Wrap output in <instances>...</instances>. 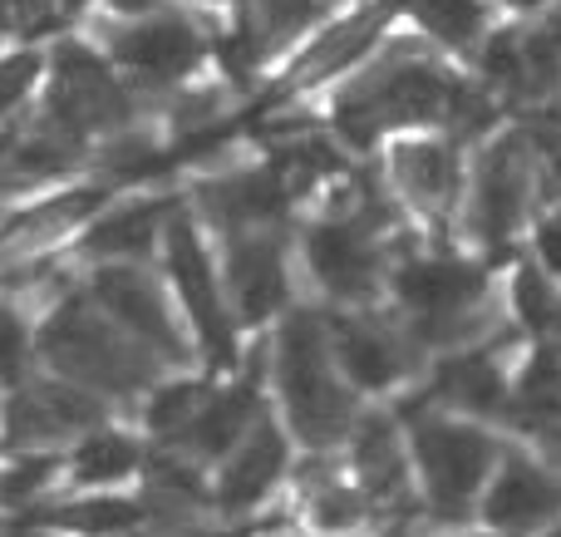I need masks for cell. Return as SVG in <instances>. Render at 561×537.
I'll use <instances>...</instances> for the list:
<instances>
[{
	"label": "cell",
	"instance_id": "31",
	"mask_svg": "<svg viewBox=\"0 0 561 537\" xmlns=\"http://www.w3.org/2000/svg\"><path fill=\"white\" fill-rule=\"evenodd\" d=\"M35 331L15 306L0 301V390H15L20 380H30V365H35Z\"/></svg>",
	"mask_w": 561,
	"mask_h": 537
},
{
	"label": "cell",
	"instance_id": "9",
	"mask_svg": "<svg viewBox=\"0 0 561 537\" xmlns=\"http://www.w3.org/2000/svg\"><path fill=\"white\" fill-rule=\"evenodd\" d=\"M414 454H419V469H424V483L438 509L463 513L473 503V493L483 489L488 469H493L497 444L483 430H473V424L424 420L414 434Z\"/></svg>",
	"mask_w": 561,
	"mask_h": 537
},
{
	"label": "cell",
	"instance_id": "25",
	"mask_svg": "<svg viewBox=\"0 0 561 537\" xmlns=\"http://www.w3.org/2000/svg\"><path fill=\"white\" fill-rule=\"evenodd\" d=\"M434 395H444L448 404H463V410H503V370H497L488 355H458L438 370Z\"/></svg>",
	"mask_w": 561,
	"mask_h": 537
},
{
	"label": "cell",
	"instance_id": "17",
	"mask_svg": "<svg viewBox=\"0 0 561 537\" xmlns=\"http://www.w3.org/2000/svg\"><path fill=\"white\" fill-rule=\"evenodd\" d=\"M203 207L227 232H256V227L276 222V213L286 207V178L276 168L217 178V183L203 187Z\"/></svg>",
	"mask_w": 561,
	"mask_h": 537
},
{
	"label": "cell",
	"instance_id": "32",
	"mask_svg": "<svg viewBox=\"0 0 561 537\" xmlns=\"http://www.w3.org/2000/svg\"><path fill=\"white\" fill-rule=\"evenodd\" d=\"M523 410L533 414H557L561 410V351L557 345H542L533 361L523 365Z\"/></svg>",
	"mask_w": 561,
	"mask_h": 537
},
{
	"label": "cell",
	"instance_id": "14",
	"mask_svg": "<svg viewBox=\"0 0 561 537\" xmlns=\"http://www.w3.org/2000/svg\"><path fill=\"white\" fill-rule=\"evenodd\" d=\"M557 513H561V479H552L547 469H537L527 459L503 464V473L493 479V489L483 499V518L503 533H527L537 523L557 518Z\"/></svg>",
	"mask_w": 561,
	"mask_h": 537
},
{
	"label": "cell",
	"instance_id": "6",
	"mask_svg": "<svg viewBox=\"0 0 561 537\" xmlns=\"http://www.w3.org/2000/svg\"><path fill=\"white\" fill-rule=\"evenodd\" d=\"M104 55L108 65H118L144 84H173L203 65L207 45L193 20L173 15V10H144V15H124L108 30Z\"/></svg>",
	"mask_w": 561,
	"mask_h": 537
},
{
	"label": "cell",
	"instance_id": "18",
	"mask_svg": "<svg viewBox=\"0 0 561 537\" xmlns=\"http://www.w3.org/2000/svg\"><path fill=\"white\" fill-rule=\"evenodd\" d=\"M330 351L340 370L365 390H385L409 370L404 345L375 321H330Z\"/></svg>",
	"mask_w": 561,
	"mask_h": 537
},
{
	"label": "cell",
	"instance_id": "13",
	"mask_svg": "<svg viewBox=\"0 0 561 537\" xmlns=\"http://www.w3.org/2000/svg\"><path fill=\"white\" fill-rule=\"evenodd\" d=\"M227 296H232L242 321H266L286 301V266H280L272 237L232 232V247H227Z\"/></svg>",
	"mask_w": 561,
	"mask_h": 537
},
{
	"label": "cell",
	"instance_id": "4",
	"mask_svg": "<svg viewBox=\"0 0 561 537\" xmlns=\"http://www.w3.org/2000/svg\"><path fill=\"white\" fill-rule=\"evenodd\" d=\"M104 395L84 390L75 380H20L0 404V444L5 449H55L65 439L99 430Z\"/></svg>",
	"mask_w": 561,
	"mask_h": 537
},
{
	"label": "cell",
	"instance_id": "8",
	"mask_svg": "<svg viewBox=\"0 0 561 537\" xmlns=\"http://www.w3.org/2000/svg\"><path fill=\"white\" fill-rule=\"evenodd\" d=\"M163 247H168V276L178 286V301L187 306L193 316V331L203 341V351L213 355L217 365L232 361V316H227V296L213 276V262H207V247L197 237L193 217L187 213H168V227H163Z\"/></svg>",
	"mask_w": 561,
	"mask_h": 537
},
{
	"label": "cell",
	"instance_id": "7",
	"mask_svg": "<svg viewBox=\"0 0 561 537\" xmlns=\"http://www.w3.org/2000/svg\"><path fill=\"white\" fill-rule=\"evenodd\" d=\"M89 301L118 321L134 341H144L158 361H183L187 345H183V331L173 325V311H168V296L153 276L144 272L138 262H99L89 272Z\"/></svg>",
	"mask_w": 561,
	"mask_h": 537
},
{
	"label": "cell",
	"instance_id": "22",
	"mask_svg": "<svg viewBox=\"0 0 561 537\" xmlns=\"http://www.w3.org/2000/svg\"><path fill=\"white\" fill-rule=\"evenodd\" d=\"M355 469L365 479V489L375 499H394L404 489V449H399V434L385 414H369L355 430Z\"/></svg>",
	"mask_w": 561,
	"mask_h": 537
},
{
	"label": "cell",
	"instance_id": "19",
	"mask_svg": "<svg viewBox=\"0 0 561 537\" xmlns=\"http://www.w3.org/2000/svg\"><path fill=\"white\" fill-rule=\"evenodd\" d=\"M252 414H256V375L222 395H207L203 410L193 414V424L178 434V444H183L187 454H203V459H222V454H232L237 439L252 430Z\"/></svg>",
	"mask_w": 561,
	"mask_h": 537
},
{
	"label": "cell",
	"instance_id": "27",
	"mask_svg": "<svg viewBox=\"0 0 561 537\" xmlns=\"http://www.w3.org/2000/svg\"><path fill=\"white\" fill-rule=\"evenodd\" d=\"M414 10H419V20H424L428 35H438L454 49L473 45V39L483 35V20H488L483 0H419Z\"/></svg>",
	"mask_w": 561,
	"mask_h": 537
},
{
	"label": "cell",
	"instance_id": "29",
	"mask_svg": "<svg viewBox=\"0 0 561 537\" xmlns=\"http://www.w3.org/2000/svg\"><path fill=\"white\" fill-rule=\"evenodd\" d=\"M203 400H207V385L173 380V385H163V390H153L144 420H148V430H153V434H163V439H178V434L193 424V414L203 410Z\"/></svg>",
	"mask_w": 561,
	"mask_h": 537
},
{
	"label": "cell",
	"instance_id": "10",
	"mask_svg": "<svg viewBox=\"0 0 561 537\" xmlns=\"http://www.w3.org/2000/svg\"><path fill=\"white\" fill-rule=\"evenodd\" d=\"M99 203H104V193H99V187H79V193L39 197V203L10 213L5 222H0V266L49 256L69 232H75V227H84L89 217H94Z\"/></svg>",
	"mask_w": 561,
	"mask_h": 537
},
{
	"label": "cell",
	"instance_id": "28",
	"mask_svg": "<svg viewBox=\"0 0 561 537\" xmlns=\"http://www.w3.org/2000/svg\"><path fill=\"white\" fill-rule=\"evenodd\" d=\"M45 59L49 55L39 45H20V49L0 55V124L15 118L20 108L30 104V94H35L39 79H45Z\"/></svg>",
	"mask_w": 561,
	"mask_h": 537
},
{
	"label": "cell",
	"instance_id": "23",
	"mask_svg": "<svg viewBox=\"0 0 561 537\" xmlns=\"http://www.w3.org/2000/svg\"><path fill=\"white\" fill-rule=\"evenodd\" d=\"M148 509L134 499H114V493H94V499H79V503H59V509L45 513L49 528H65V533H84V537H134L144 528Z\"/></svg>",
	"mask_w": 561,
	"mask_h": 537
},
{
	"label": "cell",
	"instance_id": "33",
	"mask_svg": "<svg viewBox=\"0 0 561 537\" xmlns=\"http://www.w3.org/2000/svg\"><path fill=\"white\" fill-rule=\"evenodd\" d=\"M359 513H365V503H359V493H350L345 483H320L316 499H310V518H316L320 533H350L359 523Z\"/></svg>",
	"mask_w": 561,
	"mask_h": 537
},
{
	"label": "cell",
	"instance_id": "37",
	"mask_svg": "<svg viewBox=\"0 0 561 537\" xmlns=\"http://www.w3.org/2000/svg\"><path fill=\"white\" fill-rule=\"evenodd\" d=\"M552 537H561V528H557V533H552Z\"/></svg>",
	"mask_w": 561,
	"mask_h": 537
},
{
	"label": "cell",
	"instance_id": "20",
	"mask_svg": "<svg viewBox=\"0 0 561 537\" xmlns=\"http://www.w3.org/2000/svg\"><path fill=\"white\" fill-rule=\"evenodd\" d=\"M394 173L399 187L424 207L428 217H444L458 197V153L438 138H419V144L394 148Z\"/></svg>",
	"mask_w": 561,
	"mask_h": 537
},
{
	"label": "cell",
	"instance_id": "5",
	"mask_svg": "<svg viewBox=\"0 0 561 537\" xmlns=\"http://www.w3.org/2000/svg\"><path fill=\"white\" fill-rule=\"evenodd\" d=\"M399 301L424 341H458L478 325L483 272L458 256H419L399 272Z\"/></svg>",
	"mask_w": 561,
	"mask_h": 537
},
{
	"label": "cell",
	"instance_id": "16",
	"mask_svg": "<svg viewBox=\"0 0 561 537\" xmlns=\"http://www.w3.org/2000/svg\"><path fill=\"white\" fill-rule=\"evenodd\" d=\"M168 227V203L163 197H134V203H118L108 213L89 217L84 232V256L94 262H138V256L153 252V242Z\"/></svg>",
	"mask_w": 561,
	"mask_h": 537
},
{
	"label": "cell",
	"instance_id": "11",
	"mask_svg": "<svg viewBox=\"0 0 561 537\" xmlns=\"http://www.w3.org/2000/svg\"><path fill=\"white\" fill-rule=\"evenodd\" d=\"M306 256H310V272L320 276V286H325L330 296H340V301H369V296H375L379 252L359 222L335 217V222L310 227Z\"/></svg>",
	"mask_w": 561,
	"mask_h": 537
},
{
	"label": "cell",
	"instance_id": "12",
	"mask_svg": "<svg viewBox=\"0 0 561 537\" xmlns=\"http://www.w3.org/2000/svg\"><path fill=\"white\" fill-rule=\"evenodd\" d=\"M527 197H533V168L517 138H503L493 153L483 158V173H478V193H473V227L483 242H503L517 232L527 213Z\"/></svg>",
	"mask_w": 561,
	"mask_h": 537
},
{
	"label": "cell",
	"instance_id": "35",
	"mask_svg": "<svg viewBox=\"0 0 561 537\" xmlns=\"http://www.w3.org/2000/svg\"><path fill=\"white\" fill-rule=\"evenodd\" d=\"M59 10H79V5H89V0H55Z\"/></svg>",
	"mask_w": 561,
	"mask_h": 537
},
{
	"label": "cell",
	"instance_id": "24",
	"mask_svg": "<svg viewBox=\"0 0 561 537\" xmlns=\"http://www.w3.org/2000/svg\"><path fill=\"white\" fill-rule=\"evenodd\" d=\"M385 15H389V5H375V10H359V15L345 20V25H335L325 39H316V45L306 49V59L296 65V79H325V75H335V69H345L350 59L375 39V30L385 25Z\"/></svg>",
	"mask_w": 561,
	"mask_h": 537
},
{
	"label": "cell",
	"instance_id": "2",
	"mask_svg": "<svg viewBox=\"0 0 561 537\" xmlns=\"http://www.w3.org/2000/svg\"><path fill=\"white\" fill-rule=\"evenodd\" d=\"M483 114V99L428 59H394V65H379L359 89H350L335 124L350 144H369L389 124H428V118L478 124Z\"/></svg>",
	"mask_w": 561,
	"mask_h": 537
},
{
	"label": "cell",
	"instance_id": "26",
	"mask_svg": "<svg viewBox=\"0 0 561 537\" xmlns=\"http://www.w3.org/2000/svg\"><path fill=\"white\" fill-rule=\"evenodd\" d=\"M59 473H65V459L55 449H15V459L0 469V509H20V503L39 499Z\"/></svg>",
	"mask_w": 561,
	"mask_h": 537
},
{
	"label": "cell",
	"instance_id": "36",
	"mask_svg": "<svg viewBox=\"0 0 561 537\" xmlns=\"http://www.w3.org/2000/svg\"><path fill=\"white\" fill-rule=\"evenodd\" d=\"M513 5H542V0H513Z\"/></svg>",
	"mask_w": 561,
	"mask_h": 537
},
{
	"label": "cell",
	"instance_id": "30",
	"mask_svg": "<svg viewBox=\"0 0 561 537\" xmlns=\"http://www.w3.org/2000/svg\"><path fill=\"white\" fill-rule=\"evenodd\" d=\"M517 316H523V325L533 335H542V341H552L561 335V292L552 282H547L537 266H523L517 272Z\"/></svg>",
	"mask_w": 561,
	"mask_h": 537
},
{
	"label": "cell",
	"instance_id": "21",
	"mask_svg": "<svg viewBox=\"0 0 561 537\" xmlns=\"http://www.w3.org/2000/svg\"><path fill=\"white\" fill-rule=\"evenodd\" d=\"M144 464V449H138L128 434L118 430H89L79 434V444L69 449L65 473L75 489H104V483H118Z\"/></svg>",
	"mask_w": 561,
	"mask_h": 537
},
{
	"label": "cell",
	"instance_id": "15",
	"mask_svg": "<svg viewBox=\"0 0 561 537\" xmlns=\"http://www.w3.org/2000/svg\"><path fill=\"white\" fill-rule=\"evenodd\" d=\"M280 469H286V439H280L276 424L256 420L252 430L237 439V449L227 454L222 479H217V503L232 513L252 509V503L266 499V489L280 479Z\"/></svg>",
	"mask_w": 561,
	"mask_h": 537
},
{
	"label": "cell",
	"instance_id": "3",
	"mask_svg": "<svg viewBox=\"0 0 561 537\" xmlns=\"http://www.w3.org/2000/svg\"><path fill=\"white\" fill-rule=\"evenodd\" d=\"M276 380L286 400L290 430L306 444H330L350 424V395L330 370V325H320L310 311H296L280 325L276 341Z\"/></svg>",
	"mask_w": 561,
	"mask_h": 537
},
{
	"label": "cell",
	"instance_id": "1",
	"mask_svg": "<svg viewBox=\"0 0 561 537\" xmlns=\"http://www.w3.org/2000/svg\"><path fill=\"white\" fill-rule=\"evenodd\" d=\"M35 355L59 380H75L94 395H138L144 385H153L158 365H163L144 341H134L118 321H108L89 296H65L39 321Z\"/></svg>",
	"mask_w": 561,
	"mask_h": 537
},
{
	"label": "cell",
	"instance_id": "34",
	"mask_svg": "<svg viewBox=\"0 0 561 537\" xmlns=\"http://www.w3.org/2000/svg\"><path fill=\"white\" fill-rule=\"evenodd\" d=\"M537 247H542V262L552 266V272L561 276V213L552 217V222L542 227V237H537Z\"/></svg>",
	"mask_w": 561,
	"mask_h": 537
}]
</instances>
